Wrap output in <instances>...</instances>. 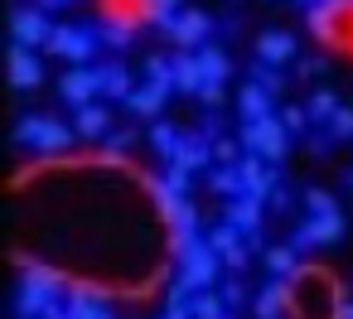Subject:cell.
Wrapping results in <instances>:
<instances>
[{"label": "cell", "instance_id": "9c48e42d", "mask_svg": "<svg viewBox=\"0 0 353 319\" xmlns=\"http://www.w3.org/2000/svg\"><path fill=\"white\" fill-rule=\"evenodd\" d=\"M10 83L20 92H34L44 83V54L39 49H25V44H10Z\"/></svg>", "mask_w": 353, "mask_h": 319}, {"label": "cell", "instance_id": "8fae6325", "mask_svg": "<svg viewBox=\"0 0 353 319\" xmlns=\"http://www.w3.org/2000/svg\"><path fill=\"white\" fill-rule=\"evenodd\" d=\"M170 165H179V169H203V165H213V141L208 136H194V131H179V145H174V155H170Z\"/></svg>", "mask_w": 353, "mask_h": 319}, {"label": "cell", "instance_id": "d4e9b609", "mask_svg": "<svg viewBox=\"0 0 353 319\" xmlns=\"http://www.w3.org/2000/svg\"><path fill=\"white\" fill-rule=\"evenodd\" d=\"M203 237H208V247H213V251H218V256H228V251H232V247H237V242H242V232H237V227H232V223H228V218H223V223H218V227H213V232H203Z\"/></svg>", "mask_w": 353, "mask_h": 319}, {"label": "cell", "instance_id": "d590c367", "mask_svg": "<svg viewBox=\"0 0 353 319\" xmlns=\"http://www.w3.org/2000/svg\"><path fill=\"white\" fill-rule=\"evenodd\" d=\"M247 256H252V247H247V242H237V247L223 256V266H228V271H242V266H247Z\"/></svg>", "mask_w": 353, "mask_h": 319}, {"label": "cell", "instance_id": "ba28073f", "mask_svg": "<svg viewBox=\"0 0 353 319\" xmlns=\"http://www.w3.org/2000/svg\"><path fill=\"white\" fill-rule=\"evenodd\" d=\"M59 92H63V102L68 107H88L97 92H102V68H68L63 78H59Z\"/></svg>", "mask_w": 353, "mask_h": 319}, {"label": "cell", "instance_id": "ab89813d", "mask_svg": "<svg viewBox=\"0 0 353 319\" xmlns=\"http://www.w3.org/2000/svg\"><path fill=\"white\" fill-rule=\"evenodd\" d=\"M44 319H73V309H68V305H63V300H59V305H54V309H49V314H44Z\"/></svg>", "mask_w": 353, "mask_h": 319}, {"label": "cell", "instance_id": "4dcf8cb0", "mask_svg": "<svg viewBox=\"0 0 353 319\" xmlns=\"http://www.w3.org/2000/svg\"><path fill=\"white\" fill-rule=\"evenodd\" d=\"M131 34H136V25H102V39H107L112 49H126Z\"/></svg>", "mask_w": 353, "mask_h": 319}, {"label": "cell", "instance_id": "f546056e", "mask_svg": "<svg viewBox=\"0 0 353 319\" xmlns=\"http://www.w3.org/2000/svg\"><path fill=\"white\" fill-rule=\"evenodd\" d=\"M343 136H353V107H339L329 121V141H343Z\"/></svg>", "mask_w": 353, "mask_h": 319}, {"label": "cell", "instance_id": "4fadbf2b", "mask_svg": "<svg viewBox=\"0 0 353 319\" xmlns=\"http://www.w3.org/2000/svg\"><path fill=\"white\" fill-rule=\"evenodd\" d=\"M165 102H170V88L145 83V88H136V92L126 97V112H131V116H141V121H155V116L165 112Z\"/></svg>", "mask_w": 353, "mask_h": 319}, {"label": "cell", "instance_id": "5bb4252c", "mask_svg": "<svg viewBox=\"0 0 353 319\" xmlns=\"http://www.w3.org/2000/svg\"><path fill=\"white\" fill-rule=\"evenodd\" d=\"M203 63H199V54H174V92H189V97H199L203 92Z\"/></svg>", "mask_w": 353, "mask_h": 319}, {"label": "cell", "instance_id": "52a82bcc", "mask_svg": "<svg viewBox=\"0 0 353 319\" xmlns=\"http://www.w3.org/2000/svg\"><path fill=\"white\" fill-rule=\"evenodd\" d=\"M208 30H213V20H208L203 10H184V15H179L165 34L179 44V54H199V49L208 44Z\"/></svg>", "mask_w": 353, "mask_h": 319}, {"label": "cell", "instance_id": "f1b7e54d", "mask_svg": "<svg viewBox=\"0 0 353 319\" xmlns=\"http://www.w3.org/2000/svg\"><path fill=\"white\" fill-rule=\"evenodd\" d=\"M165 184H170V189H174L179 198H189V194H194V174H189V169H179V165H170Z\"/></svg>", "mask_w": 353, "mask_h": 319}, {"label": "cell", "instance_id": "cb8c5ba5", "mask_svg": "<svg viewBox=\"0 0 353 319\" xmlns=\"http://www.w3.org/2000/svg\"><path fill=\"white\" fill-rule=\"evenodd\" d=\"M145 141H150V150H155V155H165V160H170V155H174V145H179V131H174L170 121H155Z\"/></svg>", "mask_w": 353, "mask_h": 319}, {"label": "cell", "instance_id": "f35d334b", "mask_svg": "<svg viewBox=\"0 0 353 319\" xmlns=\"http://www.w3.org/2000/svg\"><path fill=\"white\" fill-rule=\"evenodd\" d=\"M300 73H305V78H310V73H324V59H305V63H300Z\"/></svg>", "mask_w": 353, "mask_h": 319}, {"label": "cell", "instance_id": "7402d4cb", "mask_svg": "<svg viewBox=\"0 0 353 319\" xmlns=\"http://www.w3.org/2000/svg\"><path fill=\"white\" fill-rule=\"evenodd\" d=\"M141 10H145V20L150 25H160V30H170L184 10H179V0H141Z\"/></svg>", "mask_w": 353, "mask_h": 319}, {"label": "cell", "instance_id": "1f68e13d", "mask_svg": "<svg viewBox=\"0 0 353 319\" xmlns=\"http://www.w3.org/2000/svg\"><path fill=\"white\" fill-rule=\"evenodd\" d=\"M281 121H285V131H290V136L310 131V112H305V107H285V112H281Z\"/></svg>", "mask_w": 353, "mask_h": 319}, {"label": "cell", "instance_id": "83f0119b", "mask_svg": "<svg viewBox=\"0 0 353 319\" xmlns=\"http://www.w3.org/2000/svg\"><path fill=\"white\" fill-rule=\"evenodd\" d=\"M242 155H247L242 141H232V136H218V141H213V160H218V165H237Z\"/></svg>", "mask_w": 353, "mask_h": 319}, {"label": "cell", "instance_id": "30bf717a", "mask_svg": "<svg viewBox=\"0 0 353 319\" xmlns=\"http://www.w3.org/2000/svg\"><path fill=\"white\" fill-rule=\"evenodd\" d=\"M261 208H266L261 198H228V213L223 218L242 232L247 247H261Z\"/></svg>", "mask_w": 353, "mask_h": 319}, {"label": "cell", "instance_id": "5b68a950", "mask_svg": "<svg viewBox=\"0 0 353 319\" xmlns=\"http://www.w3.org/2000/svg\"><path fill=\"white\" fill-rule=\"evenodd\" d=\"M44 54H59V59H68L73 68H83V63L97 54V34H92V30H78V25H59Z\"/></svg>", "mask_w": 353, "mask_h": 319}, {"label": "cell", "instance_id": "d6986e66", "mask_svg": "<svg viewBox=\"0 0 353 319\" xmlns=\"http://www.w3.org/2000/svg\"><path fill=\"white\" fill-rule=\"evenodd\" d=\"M189 309H194V319H228L232 305L223 300V290H218V295H213V290H194V305H189Z\"/></svg>", "mask_w": 353, "mask_h": 319}, {"label": "cell", "instance_id": "ffe728a7", "mask_svg": "<svg viewBox=\"0 0 353 319\" xmlns=\"http://www.w3.org/2000/svg\"><path fill=\"white\" fill-rule=\"evenodd\" d=\"M102 92L117 97V102H126V97L136 92V88H131V73H126L121 63H107V68H102Z\"/></svg>", "mask_w": 353, "mask_h": 319}, {"label": "cell", "instance_id": "44dd1931", "mask_svg": "<svg viewBox=\"0 0 353 319\" xmlns=\"http://www.w3.org/2000/svg\"><path fill=\"white\" fill-rule=\"evenodd\" d=\"M68 309H73V319H117L112 300H92V295H68Z\"/></svg>", "mask_w": 353, "mask_h": 319}, {"label": "cell", "instance_id": "6da1fadb", "mask_svg": "<svg viewBox=\"0 0 353 319\" xmlns=\"http://www.w3.org/2000/svg\"><path fill=\"white\" fill-rule=\"evenodd\" d=\"M237 141H242L247 155H261L266 165L285 160V150H290V131H285V121H281L276 112H271V116H256V121H242Z\"/></svg>", "mask_w": 353, "mask_h": 319}, {"label": "cell", "instance_id": "484cf974", "mask_svg": "<svg viewBox=\"0 0 353 319\" xmlns=\"http://www.w3.org/2000/svg\"><path fill=\"white\" fill-rule=\"evenodd\" d=\"M252 83H261V88H266L271 97H281V88H285V78H281V73H276L271 63H261V59L252 63Z\"/></svg>", "mask_w": 353, "mask_h": 319}, {"label": "cell", "instance_id": "9a60e30c", "mask_svg": "<svg viewBox=\"0 0 353 319\" xmlns=\"http://www.w3.org/2000/svg\"><path fill=\"white\" fill-rule=\"evenodd\" d=\"M83 141H107V131H112V112L107 107H97V102H88V107H78V126H73Z\"/></svg>", "mask_w": 353, "mask_h": 319}, {"label": "cell", "instance_id": "8992f818", "mask_svg": "<svg viewBox=\"0 0 353 319\" xmlns=\"http://www.w3.org/2000/svg\"><path fill=\"white\" fill-rule=\"evenodd\" d=\"M339 232H343V213H339V208H334V213H310V218L295 227L290 247H295V251H305V247H329V242H339Z\"/></svg>", "mask_w": 353, "mask_h": 319}, {"label": "cell", "instance_id": "2e32d148", "mask_svg": "<svg viewBox=\"0 0 353 319\" xmlns=\"http://www.w3.org/2000/svg\"><path fill=\"white\" fill-rule=\"evenodd\" d=\"M237 107H242V121L271 116V92H266L261 83H247V88H242V97H237Z\"/></svg>", "mask_w": 353, "mask_h": 319}, {"label": "cell", "instance_id": "74e56055", "mask_svg": "<svg viewBox=\"0 0 353 319\" xmlns=\"http://www.w3.org/2000/svg\"><path fill=\"white\" fill-rule=\"evenodd\" d=\"M165 319H194V309H189V305H170Z\"/></svg>", "mask_w": 353, "mask_h": 319}, {"label": "cell", "instance_id": "603a6c76", "mask_svg": "<svg viewBox=\"0 0 353 319\" xmlns=\"http://www.w3.org/2000/svg\"><path fill=\"white\" fill-rule=\"evenodd\" d=\"M208 184H213V194H232V198H242V194H247V184H242V169H237V165H218Z\"/></svg>", "mask_w": 353, "mask_h": 319}, {"label": "cell", "instance_id": "277c9868", "mask_svg": "<svg viewBox=\"0 0 353 319\" xmlns=\"http://www.w3.org/2000/svg\"><path fill=\"white\" fill-rule=\"evenodd\" d=\"M54 30L59 25H49V15L39 10V6H25V10H15L10 15V39L15 44H25V49H49V39H54Z\"/></svg>", "mask_w": 353, "mask_h": 319}, {"label": "cell", "instance_id": "8d00e7d4", "mask_svg": "<svg viewBox=\"0 0 353 319\" xmlns=\"http://www.w3.org/2000/svg\"><path fill=\"white\" fill-rule=\"evenodd\" d=\"M223 300H228V305L237 309V305L247 300V290H242V280H228V285H223Z\"/></svg>", "mask_w": 353, "mask_h": 319}, {"label": "cell", "instance_id": "e0dca14e", "mask_svg": "<svg viewBox=\"0 0 353 319\" xmlns=\"http://www.w3.org/2000/svg\"><path fill=\"white\" fill-rule=\"evenodd\" d=\"M199 63H203V78H208V83H228V73H232V59H228L218 44H203V49H199Z\"/></svg>", "mask_w": 353, "mask_h": 319}, {"label": "cell", "instance_id": "3957f363", "mask_svg": "<svg viewBox=\"0 0 353 319\" xmlns=\"http://www.w3.org/2000/svg\"><path fill=\"white\" fill-rule=\"evenodd\" d=\"M218 266H223V256L208 247V237H199V242L179 256V280H184L189 290H208V285L218 280Z\"/></svg>", "mask_w": 353, "mask_h": 319}, {"label": "cell", "instance_id": "7bdbcfd3", "mask_svg": "<svg viewBox=\"0 0 353 319\" xmlns=\"http://www.w3.org/2000/svg\"><path fill=\"white\" fill-rule=\"evenodd\" d=\"M310 6H319V0H305V10H310Z\"/></svg>", "mask_w": 353, "mask_h": 319}, {"label": "cell", "instance_id": "60d3db41", "mask_svg": "<svg viewBox=\"0 0 353 319\" xmlns=\"http://www.w3.org/2000/svg\"><path fill=\"white\" fill-rule=\"evenodd\" d=\"M68 0H39V10H63Z\"/></svg>", "mask_w": 353, "mask_h": 319}, {"label": "cell", "instance_id": "7c38bea8", "mask_svg": "<svg viewBox=\"0 0 353 319\" xmlns=\"http://www.w3.org/2000/svg\"><path fill=\"white\" fill-rule=\"evenodd\" d=\"M256 59L271 63V68L290 63V59H295V34H285V30H266V34L256 39Z\"/></svg>", "mask_w": 353, "mask_h": 319}, {"label": "cell", "instance_id": "4316f807", "mask_svg": "<svg viewBox=\"0 0 353 319\" xmlns=\"http://www.w3.org/2000/svg\"><path fill=\"white\" fill-rule=\"evenodd\" d=\"M305 112H310V121H334V112H339V97H334V92H314Z\"/></svg>", "mask_w": 353, "mask_h": 319}, {"label": "cell", "instance_id": "836d02e7", "mask_svg": "<svg viewBox=\"0 0 353 319\" xmlns=\"http://www.w3.org/2000/svg\"><path fill=\"white\" fill-rule=\"evenodd\" d=\"M199 102H203V107H223V102H228V88H223V83H203Z\"/></svg>", "mask_w": 353, "mask_h": 319}, {"label": "cell", "instance_id": "b9f144b4", "mask_svg": "<svg viewBox=\"0 0 353 319\" xmlns=\"http://www.w3.org/2000/svg\"><path fill=\"white\" fill-rule=\"evenodd\" d=\"M339 319H353V300H343V305H339Z\"/></svg>", "mask_w": 353, "mask_h": 319}, {"label": "cell", "instance_id": "e575fe53", "mask_svg": "<svg viewBox=\"0 0 353 319\" xmlns=\"http://www.w3.org/2000/svg\"><path fill=\"white\" fill-rule=\"evenodd\" d=\"M131 141H136V131H131V126H121V131H107V150H117V155H121Z\"/></svg>", "mask_w": 353, "mask_h": 319}, {"label": "cell", "instance_id": "d6a6232c", "mask_svg": "<svg viewBox=\"0 0 353 319\" xmlns=\"http://www.w3.org/2000/svg\"><path fill=\"white\" fill-rule=\"evenodd\" d=\"M305 208H310V213H334L339 203H334L329 189H310V194H305Z\"/></svg>", "mask_w": 353, "mask_h": 319}, {"label": "cell", "instance_id": "7a4b0ae2", "mask_svg": "<svg viewBox=\"0 0 353 319\" xmlns=\"http://www.w3.org/2000/svg\"><path fill=\"white\" fill-rule=\"evenodd\" d=\"M73 126L68 121H59V116H20V126H15V141L20 145H34V150H49V155H59V150H68L73 145Z\"/></svg>", "mask_w": 353, "mask_h": 319}, {"label": "cell", "instance_id": "ac0fdd59", "mask_svg": "<svg viewBox=\"0 0 353 319\" xmlns=\"http://www.w3.org/2000/svg\"><path fill=\"white\" fill-rule=\"evenodd\" d=\"M261 261H266V271H271V276H285V280L300 271V256H295V247H266V251H261Z\"/></svg>", "mask_w": 353, "mask_h": 319}]
</instances>
